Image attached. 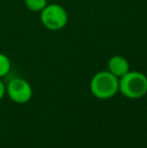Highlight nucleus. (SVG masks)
Listing matches in <instances>:
<instances>
[{"label": "nucleus", "mask_w": 147, "mask_h": 148, "mask_svg": "<svg viewBox=\"0 0 147 148\" xmlns=\"http://www.w3.org/2000/svg\"><path fill=\"white\" fill-rule=\"evenodd\" d=\"M90 90L98 99H110L119 92V79L109 71L99 72L91 80Z\"/></svg>", "instance_id": "obj_1"}, {"label": "nucleus", "mask_w": 147, "mask_h": 148, "mask_svg": "<svg viewBox=\"0 0 147 148\" xmlns=\"http://www.w3.org/2000/svg\"><path fill=\"white\" fill-rule=\"evenodd\" d=\"M119 91L129 99H139L147 94V77L140 72H128L119 79Z\"/></svg>", "instance_id": "obj_2"}, {"label": "nucleus", "mask_w": 147, "mask_h": 148, "mask_svg": "<svg viewBox=\"0 0 147 148\" xmlns=\"http://www.w3.org/2000/svg\"><path fill=\"white\" fill-rule=\"evenodd\" d=\"M68 12L62 5L57 3L47 4L40 11V21L49 30L63 29L68 24Z\"/></svg>", "instance_id": "obj_3"}, {"label": "nucleus", "mask_w": 147, "mask_h": 148, "mask_svg": "<svg viewBox=\"0 0 147 148\" xmlns=\"http://www.w3.org/2000/svg\"><path fill=\"white\" fill-rule=\"evenodd\" d=\"M9 98L17 104H25L31 99L32 88L26 80L21 78H14L8 83L6 87Z\"/></svg>", "instance_id": "obj_4"}, {"label": "nucleus", "mask_w": 147, "mask_h": 148, "mask_svg": "<svg viewBox=\"0 0 147 148\" xmlns=\"http://www.w3.org/2000/svg\"><path fill=\"white\" fill-rule=\"evenodd\" d=\"M108 71L120 79L130 71L129 62L122 56H113L108 62Z\"/></svg>", "instance_id": "obj_5"}, {"label": "nucleus", "mask_w": 147, "mask_h": 148, "mask_svg": "<svg viewBox=\"0 0 147 148\" xmlns=\"http://www.w3.org/2000/svg\"><path fill=\"white\" fill-rule=\"evenodd\" d=\"M24 4L30 11L40 12L47 5V0H24Z\"/></svg>", "instance_id": "obj_6"}, {"label": "nucleus", "mask_w": 147, "mask_h": 148, "mask_svg": "<svg viewBox=\"0 0 147 148\" xmlns=\"http://www.w3.org/2000/svg\"><path fill=\"white\" fill-rule=\"evenodd\" d=\"M11 69V62L9 58L4 53H0V78L5 77Z\"/></svg>", "instance_id": "obj_7"}, {"label": "nucleus", "mask_w": 147, "mask_h": 148, "mask_svg": "<svg viewBox=\"0 0 147 148\" xmlns=\"http://www.w3.org/2000/svg\"><path fill=\"white\" fill-rule=\"evenodd\" d=\"M5 93H6V86L4 85V83L0 80V100L4 97Z\"/></svg>", "instance_id": "obj_8"}]
</instances>
